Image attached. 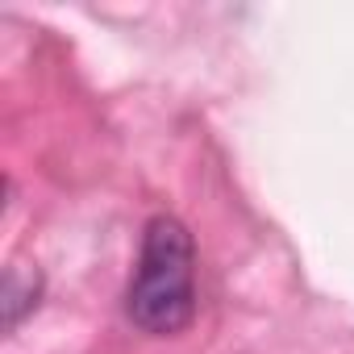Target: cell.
<instances>
[{
	"label": "cell",
	"instance_id": "7a4b0ae2",
	"mask_svg": "<svg viewBox=\"0 0 354 354\" xmlns=\"http://www.w3.org/2000/svg\"><path fill=\"white\" fill-rule=\"evenodd\" d=\"M38 292H42V279L38 271H21V267H9L5 275V325L13 329L34 304H38Z\"/></svg>",
	"mask_w": 354,
	"mask_h": 354
},
{
	"label": "cell",
	"instance_id": "6da1fadb",
	"mask_svg": "<svg viewBox=\"0 0 354 354\" xmlns=\"http://www.w3.org/2000/svg\"><path fill=\"white\" fill-rule=\"evenodd\" d=\"M146 333H180L196 313V246L180 217H154L142 238V259L125 300Z\"/></svg>",
	"mask_w": 354,
	"mask_h": 354
}]
</instances>
